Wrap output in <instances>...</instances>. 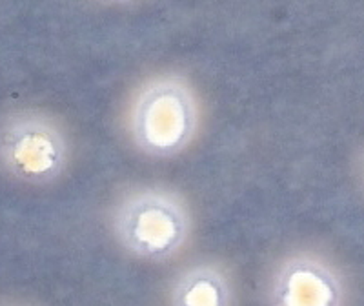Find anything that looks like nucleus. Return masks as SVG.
<instances>
[{"label": "nucleus", "instance_id": "f257e3e1", "mask_svg": "<svg viewBox=\"0 0 364 306\" xmlns=\"http://www.w3.org/2000/svg\"><path fill=\"white\" fill-rule=\"evenodd\" d=\"M112 228L117 243L129 255L164 263L186 248L191 237V213L173 190L142 186L128 191L115 204Z\"/></svg>", "mask_w": 364, "mask_h": 306}, {"label": "nucleus", "instance_id": "f03ea898", "mask_svg": "<svg viewBox=\"0 0 364 306\" xmlns=\"http://www.w3.org/2000/svg\"><path fill=\"white\" fill-rule=\"evenodd\" d=\"M199 108L190 88L178 79H159L142 88L132 110V135L154 157H171L193 139Z\"/></svg>", "mask_w": 364, "mask_h": 306}, {"label": "nucleus", "instance_id": "7ed1b4c3", "mask_svg": "<svg viewBox=\"0 0 364 306\" xmlns=\"http://www.w3.org/2000/svg\"><path fill=\"white\" fill-rule=\"evenodd\" d=\"M339 290L330 268L315 255L286 259L273 275L272 306H337Z\"/></svg>", "mask_w": 364, "mask_h": 306}, {"label": "nucleus", "instance_id": "20e7f679", "mask_svg": "<svg viewBox=\"0 0 364 306\" xmlns=\"http://www.w3.org/2000/svg\"><path fill=\"white\" fill-rule=\"evenodd\" d=\"M170 306H235L230 273L213 261L188 266L171 285Z\"/></svg>", "mask_w": 364, "mask_h": 306}]
</instances>
